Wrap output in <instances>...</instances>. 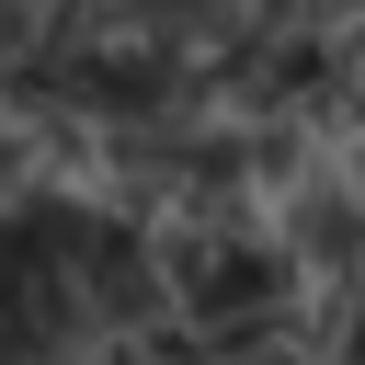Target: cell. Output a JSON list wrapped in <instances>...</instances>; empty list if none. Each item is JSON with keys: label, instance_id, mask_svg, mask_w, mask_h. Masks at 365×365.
<instances>
[{"label": "cell", "instance_id": "obj_2", "mask_svg": "<svg viewBox=\"0 0 365 365\" xmlns=\"http://www.w3.org/2000/svg\"><path fill=\"white\" fill-rule=\"evenodd\" d=\"M262 240L285 251V274H331V285H354V274H365V205H354V182H342L331 160H308L297 182H274Z\"/></svg>", "mask_w": 365, "mask_h": 365}, {"label": "cell", "instance_id": "obj_1", "mask_svg": "<svg viewBox=\"0 0 365 365\" xmlns=\"http://www.w3.org/2000/svg\"><path fill=\"white\" fill-rule=\"evenodd\" d=\"M57 274H68V297H80V319H91L103 342H137V331L171 319L160 251H148V217H137V205H80V240H68Z\"/></svg>", "mask_w": 365, "mask_h": 365}, {"label": "cell", "instance_id": "obj_5", "mask_svg": "<svg viewBox=\"0 0 365 365\" xmlns=\"http://www.w3.org/2000/svg\"><path fill=\"white\" fill-rule=\"evenodd\" d=\"M23 182H46V148H34V137H23L11 114H0V205H11Z\"/></svg>", "mask_w": 365, "mask_h": 365}, {"label": "cell", "instance_id": "obj_6", "mask_svg": "<svg viewBox=\"0 0 365 365\" xmlns=\"http://www.w3.org/2000/svg\"><path fill=\"white\" fill-rule=\"evenodd\" d=\"M217 365H319L308 342H251V354H217Z\"/></svg>", "mask_w": 365, "mask_h": 365}, {"label": "cell", "instance_id": "obj_3", "mask_svg": "<svg viewBox=\"0 0 365 365\" xmlns=\"http://www.w3.org/2000/svg\"><path fill=\"white\" fill-rule=\"evenodd\" d=\"M46 46H57V0H0V80L46 68Z\"/></svg>", "mask_w": 365, "mask_h": 365}, {"label": "cell", "instance_id": "obj_4", "mask_svg": "<svg viewBox=\"0 0 365 365\" xmlns=\"http://www.w3.org/2000/svg\"><path fill=\"white\" fill-rule=\"evenodd\" d=\"M319 365H365V274L331 285V319H319Z\"/></svg>", "mask_w": 365, "mask_h": 365}]
</instances>
